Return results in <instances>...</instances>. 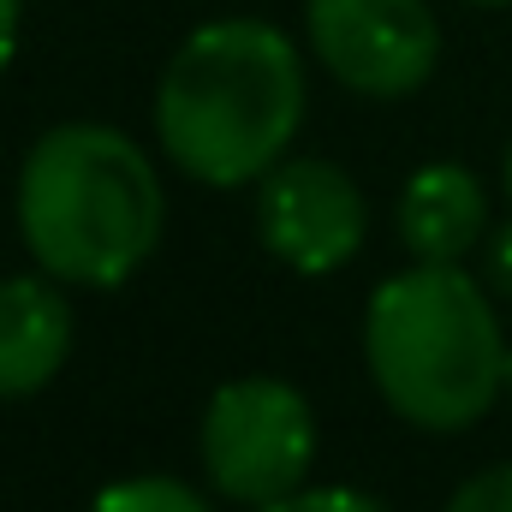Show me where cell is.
Masks as SVG:
<instances>
[{
  "label": "cell",
  "mask_w": 512,
  "mask_h": 512,
  "mask_svg": "<svg viewBox=\"0 0 512 512\" xmlns=\"http://www.w3.org/2000/svg\"><path fill=\"white\" fill-rule=\"evenodd\" d=\"M304 60L262 18H221L179 42L155 90V131L197 185H251L286 161L304 120Z\"/></svg>",
  "instance_id": "6da1fadb"
},
{
  "label": "cell",
  "mask_w": 512,
  "mask_h": 512,
  "mask_svg": "<svg viewBox=\"0 0 512 512\" xmlns=\"http://www.w3.org/2000/svg\"><path fill=\"white\" fill-rule=\"evenodd\" d=\"M155 161L114 126H54L18 173V233L48 280L120 286L161 245Z\"/></svg>",
  "instance_id": "7a4b0ae2"
},
{
  "label": "cell",
  "mask_w": 512,
  "mask_h": 512,
  "mask_svg": "<svg viewBox=\"0 0 512 512\" xmlns=\"http://www.w3.org/2000/svg\"><path fill=\"white\" fill-rule=\"evenodd\" d=\"M364 358L382 399L417 429H471L507 387L489 292L459 262H417L376 286Z\"/></svg>",
  "instance_id": "3957f363"
},
{
  "label": "cell",
  "mask_w": 512,
  "mask_h": 512,
  "mask_svg": "<svg viewBox=\"0 0 512 512\" xmlns=\"http://www.w3.org/2000/svg\"><path fill=\"white\" fill-rule=\"evenodd\" d=\"M316 459V417L304 393L280 376H245L209 399L203 471L239 507H274L304 489Z\"/></svg>",
  "instance_id": "277c9868"
},
{
  "label": "cell",
  "mask_w": 512,
  "mask_h": 512,
  "mask_svg": "<svg viewBox=\"0 0 512 512\" xmlns=\"http://www.w3.org/2000/svg\"><path fill=\"white\" fill-rule=\"evenodd\" d=\"M316 60L358 96H411L441 60V24L429 0H310L304 12Z\"/></svg>",
  "instance_id": "5b68a950"
},
{
  "label": "cell",
  "mask_w": 512,
  "mask_h": 512,
  "mask_svg": "<svg viewBox=\"0 0 512 512\" xmlns=\"http://www.w3.org/2000/svg\"><path fill=\"white\" fill-rule=\"evenodd\" d=\"M364 191L334 161H274L256 191V233L298 274H334L364 245Z\"/></svg>",
  "instance_id": "8992f818"
},
{
  "label": "cell",
  "mask_w": 512,
  "mask_h": 512,
  "mask_svg": "<svg viewBox=\"0 0 512 512\" xmlns=\"http://www.w3.org/2000/svg\"><path fill=\"white\" fill-rule=\"evenodd\" d=\"M399 239L417 262H459V256L477 251L483 227H489V197H483V179L459 161H435V167H417L399 191Z\"/></svg>",
  "instance_id": "52a82bcc"
},
{
  "label": "cell",
  "mask_w": 512,
  "mask_h": 512,
  "mask_svg": "<svg viewBox=\"0 0 512 512\" xmlns=\"http://www.w3.org/2000/svg\"><path fill=\"white\" fill-rule=\"evenodd\" d=\"M72 352V310L66 298L36 280L12 274L0 280V399H30L60 376Z\"/></svg>",
  "instance_id": "ba28073f"
},
{
  "label": "cell",
  "mask_w": 512,
  "mask_h": 512,
  "mask_svg": "<svg viewBox=\"0 0 512 512\" xmlns=\"http://www.w3.org/2000/svg\"><path fill=\"white\" fill-rule=\"evenodd\" d=\"M90 512H209V501L179 477H126L108 483Z\"/></svg>",
  "instance_id": "9c48e42d"
},
{
  "label": "cell",
  "mask_w": 512,
  "mask_h": 512,
  "mask_svg": "<svg viewBox=\"0 0 512 512\" xmlns=\"http://www.w3.org/2000/svg\"><path fill=\"white\" fill-rule=\"evenodd\" d=\"M447 512H512V465L477 471V477L447 501Z\"/></svg>",
  "instance_id": "30bf717a"
},
{
  "label": "cell",
  "mask_w": 512,
  "mask_h": 512,
  "mask_svg": "<svg viewBox=\"0 0 512 512\" xmlns=\"http://www.w3.org/2000/svg\"><path fill=\"white\" fill-rule=\"evenodd\" d=\"M262 512H387V507L358 495V489H304V495H286V501H274Z\"/></svg>",
  "instance_id": "8fae6325"
},
{
  "label": "cell",
  "mask_w": 512,
  "mask_h": 512,
  "mask_svg": "<svg viewBox=\"0 0 512 512\" xmlns=\"http://www.w3.org/2000/svg\"><path fill=\"white\" fill-rule=\"evenodd\" d=\"M483 268H489V286H495L501 298H512V221L489 239V262H483Z\"/></svg>",
  "instance_id": "7c38bea8"
},
{
  "label": "cell",
  "mask_w": 512,
  "mask_h": 512,
  "mask_svg": "<svg viewBox=\"0 0 512 512\" xmlns=\"http://www.w3.org/2000/svg\"><path fill=\"white\" fill-rule=\"evenodd\" d=\"M18 48V0H0V66L12 60Z\"/></svg>",
  "instance_id": "4fadbf2b"
},
{
  "label": "cell",
  "mask_w": 512,
  "mask_h": 512,
  "mask_svg": "<svg viewBox=\"0 0 512 512\" xmlns=\"http://www.w3.org/2000/svg\"><path fill=\"white\" fill-rule=\"evenodd\" d=\"M471 6H512V0H471Z\"/></svg>",
  "instance_id": "5bb4252c"
},
{
  "label": "cell",
  "mask_w": 512,
  "mask_h": 512,
  "mask_svg": "<svg viewBox=\"0 0 512 512\" xmlns=\"http://www.w3.org/2000/svg\"><path fill=\"white\" fill-rule=\"evenodd\" d=\"M507 191H512V149H507Z\"/></svg>",
  "instance_id": "9a60e30c"
},
{
  "label": "cell",
  "mask_w": 512,
  "mask_h": 512,
  "mask_svg": "<svg viewBox=\"0 0 512 512\" xmlns=\"http://www.w3.org/2000/svg\"><path fill=\"white\" fill-rule=\"evenodd\" d=\"M507 387H512V352H507Z\"/></svg>",
  "instance_id": "2e32d148"
}]
</instances>
